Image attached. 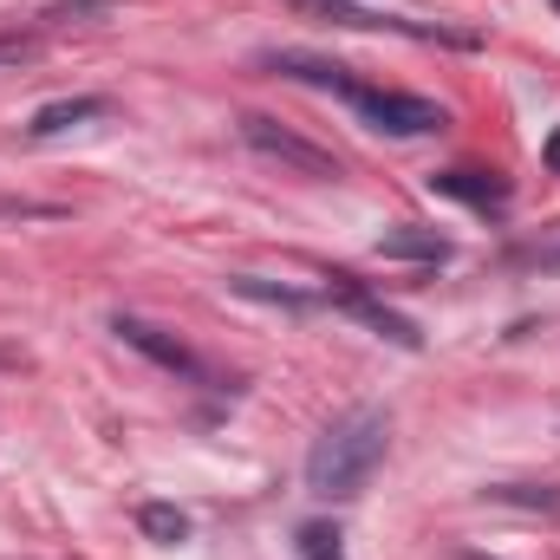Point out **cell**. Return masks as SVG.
I'll list each match as a JSON object with an SVG mask.
<instances>
[{"instance_id": "obj_1", "label": "cell", "mask_w": 560, "mask_h": 560, "mask_svg": "<svg viewBox=\"0 0 560 560\" xmlns=\"http://www.w3.org/2000/svg\"><path fill=\"white\" fill-rule=\"evenodd\" d=\"M275 72L287 79H300V85H319V92H339L372 131H385V138H430V131H443L450 118H443V105H430L418 92H378V85H365V79H352L346 66H332V59H306V52H275L268 59Z\"/></svg>"}, {"instance_id": "obj_2", "label": "cell", "mask_w": 560, "mask_h": 560, "mask_svg": "<svg viewBox=\"0 0 560 560\" xmlns=\"http://www.w3.org/2000/svg\"><path fill=\"white\" fill-rule=\"evenodd\" d=\"M385 443H392V418L372 411V405L332 418L306 450V489L326 495V502H352L372 482V469L385 463Z\"/></svg>"}, {"instance_id": "obj_3", "label": "cell", "mask_w": 560, "mask_h": 560, "mask_svg": "<svg viewBox=\"0 0 560 560\" xmlns=\"http://www.w3.org/2000/svg\"><path fill=\"white\" fill-rule=\"evenodd\" d=\"M300 13H313V20H332V26H352V33H411V39H450V46H476V33L430 26V20H398V13H372V7H352V0H300Z\"/></svg>"}, {"instance_id": "obj_4", "label": "cell", "mask_w": 560, "mask_h": 560, "mask_svg": "<svg viewBox=\"0 0 560 560\" xmlns=\"http://www.w3.org/2000/svg\"><path fill=\"white\" fill-rule=\"evenodd\" d=\"M326 300H332V306H346L352 319H365L372 332H385L392 346H411V352L423 346V332H418V326H411L405 313H392V306H385L378 293H365V287H359L352 275H332V287H326Z\"/></svg>"}, {"instance_id": "obj_5", "label": "cell", "mask_w": 560, "mask_h": 560, "mask_svg": "<svg viewBox=\"0 0 560 560\" xmlns=\"http://www.w3.org/2000/svg\"><path fill=\"white\" fill-rule=\"evenodd\" d=\"M112 332H118L125 346H138L143 359H156L163 372H176V378H189V385H209V365H202V359H196V352H189L183 339L156 332L150 319H131V313H118V319H112Z\"/></svg>"}, {"instance_id": "obj_6", "label": "cell", "mask_w": 560, "mask_h": 560, "mask_svg": "<svg viewBox=\"0 0 560 560\" xmlns=\"http://www.w3.org/2000/svg\"><path fill=\"white\" fill-rule=\"evenodd\" d=\"M242 138L255 143L261 156H280V163H293L300 176H339V163H332L319 143H306V138H293V131H280L275 118H261V112H248V118H242Z\"/></svg>"}, {"instance_id": "obj_7", "label": "cell", "mask_w": 560, "mask_h": 560, "mask_svg": "<svg viewBox=\"0 0 560 560\" xmlns=\"http://www.w3.org/2000/svg\"><path fill=\"white\" fill-rule=\"evenodd\" d=\"M430 189L450 196V202H463V209H482V215H502L509 209V183L489 176V170H436Z\"/></svg>"}, {"instance_id": "obj_8", "label": "cell", "mask_w": 560, "mask_h": 560, "mask_svg": "<svg viewBox=\"0 0 560 560\" xmlns=\"http://www.w3.org/2000/svg\"><path fill=\"white\" fill-rule=\"evenodd\" d=\"M85 118H105V98H92V92H79V98H59V105H39V112H33V125H26V138H59V131H72V125H85Z\"/></svg>"}, {"instance_id": "obj_9", "label": "cell", "mask_w": 560, "mask_h": 560, "mask_svg": "<svg viewBox=\"0 0 560 560\" xmlns=\"http://www.w3.org/2000/svg\"><path fill=\"white\" fill-rule=\"evenodd\" d=\"M378 255H392V261H450V242H443L436 229H418V222H405V229L378 235Z\"/></svg>"}, {"instance_id": "obj_10", "label": "cell", "mask_w": 560, "mask_h": 560, "mask_svg": "<svg viewBox=\"0 0 560 560\" xmlns=\"http://www.w3.org/2000/svg\"><path fill=\"white\" fill-rule=\"evenodd\" d=\"M138 528L150 535V541H183V535H189V515H183V509H170V502H143Z\"/></svg>"}, {"instance_id": "obj_11", "label": "cell", "mask_w": 560, "mask_h": 560, "mask_svg": "<svg viewBox=\"0 0 560 560\" xmlns=\"http://www.w3.org/2000/svg\"><path fill=\"white\" fill-rule=\"evenodd\" d=\"M229 287H235V293H248V300H275V306H293V313H306V306H313V293H293V287H268V280H255V275H235Z\"/></svg>"}, {"instance_id": "obj_12", "label": "cell", "mask_w": 560, "mask_h": 560, "mask_svg": "<svg viewBox=\"0 0 560 560\" xmlns=\"http://www.w3.org/2000/svg\"><path fill=\"white\" fill-rule=\"evenodd\" d=\"M489 502H515V509L560 515V489H522V482H502V489H489Z\"/></svg>"}, {"instance_id": "obj_13", "label": "cell", "mask_w": 560, "mask_h": 560, "mask_svg": "<svg viewBox=\"0 0 560 560\" xmlns=\"http://www.w3.org/2000/svg\"><path fill=\"white\" fill-rule=\"evenodd\" d=\"M300 560H346V555H339V528L306 522V528H300Z\"/></svg>"}, {"instance_id": "obj_14", "label": "cell", "mask_w": 560, "mask_h": 560, "mask_svg": "<svg viewBox=\"0 0 560 560\" xmlns=\"http://www.w3.org/2000/svg\"><path fill=\"white\" fill-rule=\"evenodd\" d=\"M33 52H39V39H20V33L0 39V66H20V59H33Z\"/></svg>"}, {"instance_id": "obj_15", "label": "cell", "mask_w": 560, "mask_h": 560, "mask_svg": "<svg viewBox=\"0 0 560 560\" xmlns=\"http://www.w3.org/2000/svg\"><path fill=\"white\" fill-rule=\"evenodd\" d=\"M535 268H555V275H560V242H548V248H535Z\"/></svg>"}, {"instance_id": "obj_16", "label": "cell", "mask_w": 560, "mask_h": 560, "mask_svg": "<svg viewBox=\"0 0 560 560\" xmlns=\"http://www.w3.org/2000/svg\"><path fill=\"white\" fill-rule=\"evenodd\" d=\"M541 163H548V170H560V125H555V138L541 143Z\"/></svg>"}, {"instance_id": "obj_17", "label": "cell", "mask_w": 560, "mask_h": 560, "mask_svg": "<svg viewBox=\"0 0 560 560\" xmlns=\"http://www.w3.org/2000/svg\"><path fill=\"white\" fill-rule=\"evenodd\" d=\"M463 560H489V555H463Z\"/></svg>"}]
</instances>
